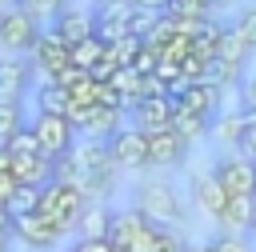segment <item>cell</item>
Wrapping results in <instances>:
<instances>
[{"instance_id":"cell-1","label":"cell","mask_w":256,"mask_h":252,"mask_svg":"<svg viewBox=\"0 0 256 252\" xmlns=\"http://www.w3.org/2000/svg\"><path fill=\"white\" fill-rule=\"evenodd\" d=\"M132 208L144 212V220H152L156 228H176L184 224V200L168 180H144L132 192Z\"/></svg>"},{"instance_id":"cell-2","label":"cell","mask_w":256,"mask_h":252,"mask_svg":"<svg viewBox=\"0 0 256 252\" xmlns=\"http://www.w3.org/2000/svg\"><path fill=\"white\" fill-rule=\"evenodd\" d=\"M84 204H88L84 188L52 180V184H44V188H40V204H36V212H44V216L60 228V236H68V232H76V220H80Z\"/></svg>"},{"instance_id":"cell-3","label":"cell","mask_w":256,"mask_h":252,"mask_svg":"<svg viewBox=\"0 0 256 252\" xmlns=\"http://www.w3.org/2000/svg\"><path fill=\"white\" fill-rule=\"evenodd\" d=\"M108 240H112L116 252H156L160 228H156L152 220H144L140 208H120V212H112Z\"/></svg>"},{"instance_id":"cell-4","label":"cell","mask_w":256,"mask_h":252,"mask_svg":"<svg viewBox=\"0 0 256 252\" xmlns=\"http://www.w3.org/2000/svg\"><path fill=\"white\" fill-rule=\"evenodd\" d=\"M28 128L40 140V152L52 156V160H60V156H68L76 148V124L64 112H32L28 116Z\"/></svg>"},{"instance_id":"cell-5","label":"cell","mask_w":256,"mask_h":252,"mask_svg":"<svg viewBox=\"0 0 256 252\" xmlns=\"http://www.w3.org/2000/svg\"><path fill=\"white\" fill-rule=\"evenodd\" d=\"M40 32H44V24L32 20L20 4H4V8H0V52H8V56H28L32 44L40 40Z\"/></svg>"},{"instance_id":"cell-6","label":"cell","mask_w":256,"mask_h":252,"mask_svg":"<svg viewBox=\"0 0 256 252\" xmlns=\"http://www.w3.org/2000/svg\"><path fill=\"white\" fill-rule=\"evenodd\" d=\"M28 64H32V72H40V80H52V76H60L68 64H72V44L60 36V32H40V40L32 44V52H28Z\"/></svg>"},{"instance_id":"cell-7","label":"cell","mask_w":256,"mask_h":252,"mask_svg":"<svg viewBox=\"0 0 256 252\" xmlns=\"http://www.w3.org/2000/svg\"><path fill=\"white\" fill-rule=\"evenodd\" d=\"M108 152H112V164L120 172H136V168H148V132L136 128V124H124L108 136Z\"/></svg>"},{"instance_id":"cell-8","label":"cell","mask_w":256,"mask_h":252,"mask_svg":"<svg viewBox=\"0 0 256 252\" xmlns=\"http://www.w3.org/2000/svg\"><path fill=\"white\" fill-rule=\"evenodd\" d=\"M224 92H228V88H220V84H212V80H184V84L172 92V100H176V108L212 120L216 112H224V108H220V104H224Z\"/></svg>"},{"instance_id":"cell-9","label":"cell","mask_w":256,"mask_h":252,"mask_svg":"<svg viewBox=\"0 0 256 252\" xmlns=\"http://www.w3.org/2000/svg\"><path fill=\"white\" fill-rule=\"evenodd\" d=\"M12 236L28 248V252H52L60 244V228L44 216V212H20L12 220Z\"/></svg>"},{"instance_id":"cell-10","label":"cell","mask_w":256,"mask_h":252,"mask_svg":"<svg viewBox=\"0 0 256 252\" xmlns=\"http://www.w3.org/2000/svg\"><path fill=\"white\" fill-rule=\"evenodd\" d=\"M212 176L220 180V188L228 192V196H252L256 192V160H248V156H220L216 164H212Z\"/></svg>"},{"instance_id":"cell-11","label":"cell","mask_w":256,"mask_h":252,"mask_svg":"<svg viewBox=\"0 0 256 252\" xmlns=\"http://www.w3.org/2000/svg\"><path fill=\"white\" fill-rule=\"evenodd\" d=\"M172 116H176V100L172 96H144L128 108V124L144 128V132H160V128H172Z\"/></svg>"},{"instance_id":"cell-12","label":"cell","mask_w":256,"mask_h":252,"mask_svg":"<svg viewBox=\"0 0 256 252\" xmlns=\"http://www.w3.org/2000/svg\"><path fill=\"white\" fill-rule=\"evenodd\" d=\"M128 20H132L128 0H100L92 8V24H96V36L104 44H116L120 36H128Z\"/></svg>"},{"instance_id":"cell-13","label":"cell","mask_w":256,"mask_h":252,"mask_svg":"<svg viewBox=\"0 0 256 252\" xmlns=\"http://www.w3.org/2000/svg\"><path fill=\"white\" fill-rule=\"evenodd\" d=\"M184 156H188V144L176 136V128L148 132V164H152V168H172V164H184Z\"/></svg>"},{"instance_id":"cell-14","label":"cell","mask_w":256,"mask_h":252,"mask_svg":"<svg viewBox=\"0 0 256 252\" xmlns=\"http://www.w3.org/2000/svg\"><path fill=\"white\" fill-rule=\"evenodd\" d=\"M32 88V64L24 56H4L0 60V100H24Z\"/></svg>"},{"instance_id":"cell-15","label":"cell","mask_w":256,"mask_h":252,"mask_svg":"<svg viewBox=\"0 0 256 252\" xmlns=\"http://www.w3.org/2000/svg\"><path fill=\"white\" fill-rule=\"evenodd\" d=\"M188 188H192V200H196V208H200L208 220H220V212H224V204H228V192L220 188V180H216L212 172H196Z\"/></svg>"},{"instance_id":"cell-16","label":"cell","mask_w":256,"mask_h":252,"mask_svg":"<svg viewBox=\"0 0 256 252\" xmlns=\"http://www.w3.org/2000/svg\"><path fill=\"white\" fill-rule=\"evenodd\" d=\"M52 32H60L68 44H80V40H88V36H96V24H92V12L88 8H76V4H68L52 24H48Z\"/></svg>"},{"instance_id":"cell-17","label":"cell","mask_w":256,"mask_h":252,"mask_svg":"<svg viewBox=\"0 0 256 252\" xmlns=\"http://www.w3.org/2000/svg\"><path fill=\"white\" fill-rule=\"evenodd\" d=\"M52 168H56V160H52V156H44V152H32V156H12V176H16L20 184H32V188L52 184Z\"/></svg>"},{"instance_id":"cell-18","label":"cell","mask_w":256,"mask_h":252,"mask_svg":"<svg viewBox=\"0 0 256 252\" xmlns=\"http://www.w3.org/2000/svg\"><path fill=\"white\" fill-rule=\"evenodd\" d=\"M108 228H112V212L104 200H88L80 220H76V236L80 240H108Z\"/></svg>"},{"instance_id":"cell-19","label":"cell","mask_w":256,"mask_h":252,"mask_svg":"<svg viewBox=\"0 0 256 252\" xmlns=\"http://www.w3.org/2000/svg\"><path fill=\"white\" fill-rule=\"evenodd\" d=\"M124 124H128V112H124V108H104V104H100V108H92V112L80 120V132H84V136H96V140H108V136H112L116 128H124Z\"/></svg>"},{"instance_id":"cell-20","label":"cell","mask_w":256,"mask_h":252,"mask_svg":"<svg viewBox=\"0 0 256 252\" xmlns=\"http://www.w3.org/2000/svg\"><path fill=\"white\" fill-rule=\"evenodd\" d=\"M216 224H220V232H248L256 224V200L252 196H228Z\"/></svg>"},{"instance_id":"cell-21","label":"cell","mask_w":256,"mask_h":252,"mask_svg":"<svg viewBox=\"0 0 256 252\" xmlns=\"http://www.w3.org/2000/svg\"><path fill=\"white\" fill-rule=\"evenodd\" d=\"M248 128V116L244 108H224L212 116V140H220L224 148H240V136Z\"/></svg>"},{"instance_id":"cell-22","label":"cell","mask_w":256,"mask_h":252,"mask_svg":"<svg viewBox=\"0 0 256 252\" xmlns=\"http://www.w3.org/2000/svg\"><path fill=\"white\" fill-rule=\"evenodd\" d=\"M248 56H252L248 40H244L236 28H224L220 48H216V60H224V64H232V68H244V64H248Z\"/></svg>"},{"instance_id":"cell-23","label":"cell","mask_w":256,"mask_h":252,"mask_svg":"<svg viewBox=\"0 0 256 252\" xmlns=\"http://www.w3.org/2000/svg\"><path fill=\"white\" fill-rule=\"evenodd\" d=\"M36 112H64L68 116V88H60L56 80H40L36 84Z\"/></svg>"},{"instance_id":"cell-24","label":"cell","mask_w":256,"mask_h":252,"mask_svg":"<svg viewBox=\"0 0 256 252\" xmlns=\"http://www.w3.org/2000/svg\"><path fill=\"white\" fill-rule=\"evenodd\" d=\"M172 128H176V136L184 140V144H196L208 128H212V120L208 116H196V112H184V108H176V116H172Z\"/></svg>"},{"instance_id":"cell-25","label":"cell","mask_w":256,"mask_h":252,"mask_svg":"<svg viewBox=\"0 0 256 252\" xmlns=\"http://www.w3.org/2000/svg\"><path fill=\"white\" fill-rule=\"evenodd\" d=\"M20 128H28L24 100H0V144H8Z\"/></svg>"},{"instance_id":"cell-26","label":"cell","mask_w":256,"mask_h":252,"mask_svg":"<svg viewBox=\"0 0 256 252\" xmlns=\"http://www.w3.org/2000/svg\"><path fill=\"white\" fill-rule=\"evenodd\" d=\"M104 52H108V44H104L100 36H88V40L72 44V64H76V68H84V72H92V68L104 60Z\"/></svg>"},{"instance_id":"cell-27","label":"cell","mask_w":256,"mask_h":252,"mask_svg":"<svg viewBox=\"0 0 256 252\" xmlns=\"http://www.w3.org/2000/svg\"><path fill=\"white\" fill-rule=\"evenodd\" d=\"M32 20H40V24H52L64 8H68V0H16Z\"/></svg>"},{"instance_id":"cell-28","label":"cell","mask_w":256,"mask_h":252,"mask_svg":"<svg viewBox=\"0 0 256 252\" xmlns=\"http://www.w3.org/2000/svg\"><path fill=\"white\" fill-rule=\"evenodd\" d=\"M208 244H212V252H256V244H252L248 232H220Z\"/></svg>"},{"instance_id":"cell-29","label":"cell","mask_w":256,"mask_h":252,"mask_svg":"<svg viewBox=\"0 0 256 252\" xmlns=\"http://www.w3.org/2000/svg\"><path fill=\"white\" fill-rule=\"evenodd\" d=\"M164 12H152V8H132V20H128V32L132 36H140V40H148V32L156 28V20H160Z\"/></svg>"},{"instance_id":"cell-30","label":"cell","mask_w":256,"mask_h":252,"mask_svg":"<svg viewBox=\"0 0 256 252\" xmlns=\"http://www.w3.org/2000/svg\"><path fill=\"white\" fill-rule=\"evenodd\" d=\"M36 204H40V188H32V184H20L8 208H12V216H20V212H36Z\"/></svg>"},{"instance_id":"cell-31","label":"cell","mask_w":256,"mask_h":252,"mask_svg":"<svg viewBox=\"0 0 256 252\" xmlns=\"http://www.w3.org/2000/svg\"><path fill=\"white\" fill-rule=\"evenodd\" d=\"M232 28L248 40V48L256 52V4H248V8H240V16L232 20Z\"/></svg>"},{"instance_id":"cell-32","label":"cell","mask_w":256,"mask_h":252,"mask_svg":"<svg viewBox=\"0 0 256 252\" xmlns=\"http://www.w3.org/2000/svg\"><path fill=\"white\" fill-rule=\"evenodd\" d=\"M168 16H212V0H172Z\"/></svg>"},{"instance_id":"cell-33","label":"cell","mask_w":256,"mask_h":252,"mask_svg":"<svg viewBox=\"0 0 256 252\" xmlns=\"http://www.w3.org/2000/svg\"><path fill=\"white\" fill-rule=\"evenodd\" d=\"M8 148H12V156H32V152H40V140L32 136V128H20V132L8 140Z\"/></svg>"},{"instance_id":"cell-34","label":"cell","mask_w":256,"mask_h":252,"mask_svg":"<svg viewBox=\"0 0 256 252\" xmlns=\"http://www.w3.org/2000/svg\"><path fill=\"white\" fill-rule=\"evenodd\" d=\"M68 252H116V248H112V240H80L76 236V244Z\"/></svg>"},{"instance_id":"cell-35","label":"cell","mask_w":256,"mask_h":252,"mask_svg":"<svg viewBox=\"0 0 256 252\" xmlns=\"http://www.w3.org/2000/svg\"><path fill=\"white\" fill-rule=\"evenodd\" d=\"M16 188H20V180H16L12 172H0V204H12Z\"/></svg>"},{"instance_id":"cell-36","label":"cell","mask_w":256,"mask_h":252,"mask_svg":"<svg viewBox=\"0 0 256 252\" xmlns=\"http://www.w3.org/2000/svg\"><path fill=\"white\" fill-rule=\"evenodd\" d=\"M240 156H248V160H256V124H248L244 128V136H240V148H236Z\"/></svg>"},{"instance_id":"cell-37","label":"cell","mask_w":256,"mask_h":252,"mask_svg":"<svg viewBox=\"0 0 256 252\" xmlns=\"http://www.w3.org/2000/svg\"><path fill=\"white\" fill-rule=\"evenodd\" d=\"M240 104H244V108H256V76H248V80L240 84Z\"/></svg>"},{"instance_id":"cell-38","label":"cell","mask_w":256,"mask_h":252,"mask_svg":"<svg viewBox=\"0 0 256 252\" xmlns=\"http://www.w3.org/2000/svg\"><path fill=\"white\" fill-rule=\"evenodd\" d=\"M132 8H152V12H168V4L172 0H128Z\"/></svg>"},{"instance_id":"cell-39","label":"cell","mask_w":256,"mask_h":252,"mask_svg":"<svg viewBox=\"0 0 256 252\" xmlns=\"http://www.w3.org/2000/svg\"><path fill=\"white\" fill-rule=\"evenodd\" d=\"M12 220H16V216H12V208H8V204H0V236H12Z\"/></svg>"},{"instance_id":"cell-40","label":"cell","mask_w":256,"mask_h":252,"mask_svg":"<svg viewBox=\"0 0 256 252\" xmlns=\"http://www.w3.org/2000/svg\"><path fill=\"white\" fill-rule=\"evenodd\" d=\"M0 172H12V148L0 144Z\"/></svg>"},{"instance_id":"cell-41","label":"cell","mask_w":256,"mask_h":252,"mask_svg":"<svg viewBox=\"0 0 256 252\" xmlns=\"http://www.w3.org/2000/svg\"><path fill=\"white\" fill-rule=\"evenodd\" d=\"M188 252H212V244H192Z\"/></svg>"},{"instance_id":"cell-42","label":"cell","mask_w":256,"mask_h":252,"mask_svg":"<svg viewBox=\"0 0 256 252\" xmlns=\"http://www.w3.org/2000/svg\"><path fill=\"white\" fill-rule=\"evenodd\" d=\"M244 116H248V124H256V108H244Z\"/></svg>"},{"instance_id":"cell-43","label":"cell","mask_w":256,"mask_h":252,"mask_svg":"<svg viewBox=\"0 0 256 252\" xmlns=\"http://www.w3.org/2000/svg\"><path fill=\"white\" fill-rule=\"evenodd\" d=\"M248 236H252V244H256V224H252V228H248Z\"/></svg>"},{"instance_id":"cell-44","label":"cell","mask_w":256,"mask_h":252,"mask_svg":"<svg viewBox=\"0 0 256 252\" xmlns=\"http://www.w3.org/2000/svg\"><path fill=\"white\" fill-rule=\"evenodd\" d=\"M4 4H16V0H0V8H4Z\"/></svg>"},{"instance_id":"cell-45","label":"cell","mask_w":256,"mask_h":252,"mask_svg":"<svg viewBox=\"0 0 256 252\" xmlns=\"http://www.w3.org/2000/svg\"><path fill=\"white\" fill-rule=\"evenodd\" d=\"M252 200H256V192H252Z\"/></svg>"}]
</instances>
